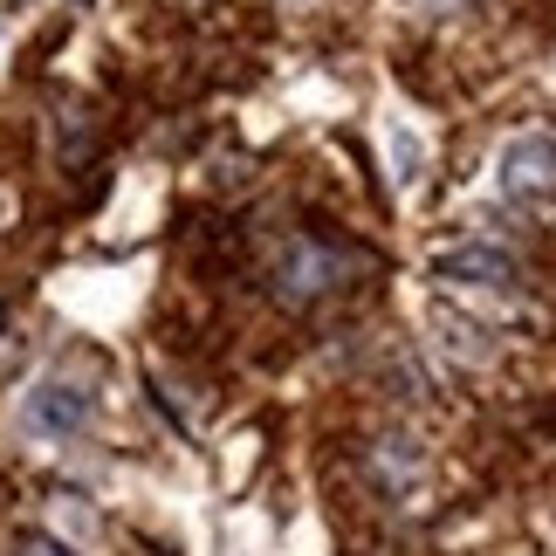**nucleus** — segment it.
<instances>
[{"mask_svg": "<svg viewBox=\"0 0 556 556\" xmlns=\"http://www.w3.org/2000/svg\"><path fill=\"white\" fill-rule=\"evenodd\" d=\"M357 268H365V254L344 248L337 233H295V241L275 254V295L303 309V303H316V295L344 289Z\"/></svg>", "mask_w": 556, "mask_h": 556, "instance_id": "1", "label": "nucleus"}, {"mask_svg": "<svg viewBox=\"0 0 556 556\" xmlns=\"http://www.w3.org/2000/svg\"><path fill=\"white\" fill-rule=\"evenodd\" d=\"M502 192L508 200H556V138H516L502 152Z\"/></svg>", "mask_w": 556, "mask_h": 556, "instance_id": "2", "label": "nucleus"}, {"mask_svg": "<svg viewBox=\"0 0 556 556\" xmlns=\"http://www.w3.org/2000/svg\"><path fill=\"white\" fill-rule=\"evenodd\" d=\"M90 392L83 384H70V378H49V384H35L28 392V426L35 433H76L83 419H90Z\"/></svg>", "mask_w": 556, "mask_h": 556, "instance_id": "3", "label": "nucleus"}, {"mask_svg": "<svg viewBox=\"0 0 556 556\" xmlns=\"http://www.w3.org/2000/svg\"><path fill=\"white\" fill-rule=\"evenodd\" d=\"M440 282H475V289H516V262L502 248H454L433 262Z\"/></svg>", "mask_w": 556, "mask_h": 556, "instance_id": "4", "label": "nucleus"}, {"mask_svg": "<svg viewBox=\"0 0 556 556\" xmlns=\"http://www.w3.org/2000/svg\"><path fill=\"white\" fill-rule=\"evenodd\" d=\"M55 144H62V165H90L97 144H103V131H97L90 111H62L55 117Z\"/></svg>", "mask_w": 556, "mask_h": 556, "instance_id": "5", "label": "nucleus"}, {"mask_svg": "<svg viewBox=\"0 0 556 556\" xmlns=\"http://www.w3.org/2000/svg\"><path fill=\"white\" fill-rule=\"evenodd\" d=\"M14 556H76V549L55 543L49 529H21V536H14Z\"/></svg>", "mask_w": 556, "mask_h": 556, "instance_id": "6", "label": "nucleus"}, {"mask_svg": "<svg viewBox=\"0 0 556 556\" xmlns=\"http://www.w3.org/2000/svg\"><path fill=\"white\" fill-rule=\"evenodd\" d=\"M419 8H433V14H454V8H467V0H419Z\"/></svg>", "mask_w": 556, "mask_h": 556, "instance_id": "7", "label": "nucleus"}, {"mask_svg": "<svg viewBox=\"0 0 556 556\" xmlns=\"http://www.w3.org/2000/svg\"><path fill=\"white\" fill-rule=\"evenodd\" d=\"M0 330H8V303H0Z\"/></svg>", "mask_w": 556, "mask_h": 556, "instance_id": "8", "label": "nucleus"}]
</instances>
